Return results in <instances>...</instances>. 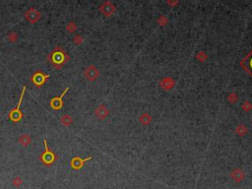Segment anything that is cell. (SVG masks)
Instances as JSON below:
<instances>
[{
	"mask_svg": "<svg viewBox=\"0 0 252 189\" xmlns=\"http://www.w3.org/2000/svg\"><path fill=\"white\" fill-rule=\"evenodd\" d=\"M47 59L50 60L51 63L54 66H56L57 68H60L68 60V56L64 52V50H62L59 46H57V47H55L52 53L48 54Z\"/></svg>",
	"mask_w": 252,
	"mask_h": 189,
	"instance_id": "cell-1",
	"label": "cell"
},
{
	"mask_svg": "<svg viewBox=\"0 0 252 189\" xmlns=\"http://www.w3.org/2000/svg\"><path fill=\"white\" fill-rule=\"evenodd\" d=\"M25 91H26V87L24 86L23 89H22V94H21L19 102H18V105H17V108H13L11 111H10V113H9L10 119H11L13 122H19V121L22 119V117H23V113L21 112L20 106H21V102H22V101H23V98H24V95H25Z\"/></svg>",
	"mask_w": 252,
	"mask_h": 189,
	"instance_id": "cell-2",
	"label": "cell"
},
{
	"mask_svg": "<svg viewBox=\"0 0 252 189\" xmlns=\"http://www.w3.org/2000/svg\"><path fill=\"white\" fill-rule=\"evenodd\" d=\"M40 159L47 165H50L56 159V156L54 155L51 150H49L48 145H47V141L44 139V151L41 153V155L40 156Z\"/></svg>",
	"mask_w": 252,
	"mask_h": 189,
	"instance_id": "cell-3",
	"label": "cell"
},
{
	"mask_svg": "<svg viewBox=\"0 0 252 189\" xmlns=\"http://www.w3.org/2000/svg\"><path fill=\"white\" fill-rule=\"evenodd\" d=\"M25 17H26V19L29 21L30 23L34 24V23H37L38 21L41 19V14L35 8L32 7V8H30L26 13H25Z\"/></svg>",
	"mask_w": 252,
	"mask_h": 189,
	"instance_id": "cell-4",
	"label": "cell"
},
{
	"mask_svg": "<svg viewBox=\"0 0 252 189\" xmlns=\"http://www.w3.org/2000/svg\"><path fill=\"white\" fill-rule=\"evenodd\" d=\"M99 75H100V72L94 65L89 66L84 71V76L89 81H95L99 77Z\"/></svg>",
	"mask_w": 252,
	"mask_h": 189,
	"instance_id": "cell-5",
	"label": "cell"
},
{
	"mask_svg": "<svg viewBox=\"0 0 252 189\" xmlns=\"http://www.w3.org/2000/svg\"><path fill=\"white\" fill-rule=\"evenodd\" d=\"M68 91V88H66L61 95H60V97H55L53 98L51 101H50V106L53 109H59L62 108L63 105V97H64V95Z\"/></svg>",
	"mask_w": 252,
	"mask_h": 189,
	"instance_id": "cell-6",
	"label": "cell"
},
{
	"mask_svg": "<svg viewBox=\"0 0 252 189\" xmlns=\"http://www.w3.org/2000/svg\"><path fill=\"white\" fill-rule=\"evenodd\" d=\"M49 78V75H44L41 71H38V72H35L33 77H32V81L34 82L35 85H37V86H41L42 84H44L45 80Z\"/></svg>",
	"mask_w": 252,
	"mask_h": 189,
	"instance_id": "cell-7",
	"label": "cell"
},
{
	"mask_svg": "<svg viewBox=\"0 0 252 189\" xmlns=\"http://www.w3.org/2000/svg\"><path fill=\"white\" fill-rule=\"evenodd\" d=\"M90 159H91V157L90 158L85 159V160H82L81 158H79V157H75V158H73L72 160L70 162V165L74 169H80L81 167L83 166V163L86 162V160H90Z\"/></svg>",
	"mask_w": 252,
	"mask_h": 189,
	"instance_id": "cell-8",
	"label": "cell"
},
{
	"mask_svg": "<svg viewBox=\"0 0 252 189\" xmlns=\"http://www.w3.org/2000/svg\"><path fill=\"white\" fill-rule=\"evenodd\" d=\"M101 11L106 16H109L114 12V7L111 2H105V4H102L101 7Z\"/></svg>",
	"mask_w": 252,
	"mask_h": 189,
	"instance_id": "cell-9",
	"label": "cell"
},
{
	"mask_svg": "<svg viewBox=\"0 0 252 189\" xmlns=\"http://www.w3.org/2000/svg\"><path fill=\"white\" fill-rule=\"evenodd\" d=\"M96 115H97L100 119H105V117L108 115V110L104 105H101L97 109H96Z\"/></svg>",
	"mask_w": 252,
	"mask_h": 189,
	"instance_id": "cell-10",
	"label": "cell"
},
{
	"mask_svg": "<svg viewBox=\"0 0 252 189\" xmlns=\"http://www.w3.org/2000/svg\"><path fill=\"white\" fill-rule=\"evenodd\" d=\"M18 142L19 144H21L23 147H27L32 143V138L28 134H22L21 136L18 138Z\"/></svg>",
	"mask_w": 252,
	"mask_h": 189,
	"instance_id": "cell-11",
	"label": "cell"
},
{
	"mask_svg": "<svg viewBox=\"0 0 252 189\" xmlns=\"http://www.w3.org/2000/svg\"><path fill=\"white\" fill-rule=\"evenodd\" d=\"M232 178L235 179L236 182H239L244 178V173L241 169H235L232 172Z\"/></svg>",
	"mask_w": 252,
	"mask_h": 189,
	"instance_id": "cell-12",
	"label": "cell"
},
{
	"mask_svg": "<svg viewBox=\"0 0 252 189\" xmlns=\"http://www.w3.org/2000/svg\"><path fill=\"white\" fill-rule=\"evenodd\" d=\"M60 122L65 126H70L73 123V118L68 114H64L60 117Z\"/></svg>",
	"mask_w": 252,
	"mask_h": 189,
	"instance_id": "cell-13",
	"label": "cell"
},
{
	"mask_svg": "<svg viewBox=\"0 0 252 189\" xmlns=\"http://www.w3.org/2000/svg\"><path fill=\"white\" fill-rule=\"evenodd\" d=\"M7 40H8L10 42H15L18 40V35L15 33V32H11V33H9L8 35H7Z\"/></svg>",
	"mask_w": 252,
	"mask_h": 189,
	"instance_id": "cell-14",
	"label": "cell"
},
{
	"mask_svg": "<svg viewBox=\"0 0 252 189\" xmlns=\"http://www.w3.org/2000/svg\"><path fill=\"white\" fill-rule=\"evenodd\" d=\"M162 82H165V84H162L161 83V85L162 87H164L165 89H169V88H172V86L173 85V82H172V80L170 79V78H165V79L162 81Z\"/></svg>",
	"mask_w": 252,
	"mask_h": 189,
	"instance_id": "cell-15",
	"label": "cell"
},
{
	"mask_svg": "<svg viewBox=\"0 0 252 189\" xmlns=\"http://www.w3.org/2000/svg\"><path fill=\"white\" fill-rule=\"evenodd\" d=\"M77 27H76V24L74 22H70L69 24H67L66 26V30L69 32V33H74V32L76 31Z\"/></svg>",
	"mask_w": 252,
	"mask_h": 189,
	"instance_id": "cell-16",
	"label": "cell"
},
{
	"mask_svg": "<svg viewBox=\"0 0 252 189\" xmlns=\"http://www.w3.org/2000/svg\"><path fill=\"white\" fill-rule=\"evenodd\" d=\"M73 41H74V44H75L79 45V44H81L83 42V38L81 37L80 35H75V37H74Z\"/></svg>",
	"mask_w": 252,
	"mask_h": 189,
	"instance_id": "cell-17",
	"label": "cell"
},
{
	"mask_svg": "<svg viewBox=\"0 0 252 189\" xmlns=\"http://www.w3.org/2000/svg\"><path fill=\"white\" fill-rule=\"evenodd\" d=\"M20 182H21L20 178H15V179H14V183H15V184H18V183H20Z\"/></svg>",
	"mask_w": 252,
	"mask_h": 189,
	"instance_id": "cell-18",
	"label": "cell"
}]
</instances>
